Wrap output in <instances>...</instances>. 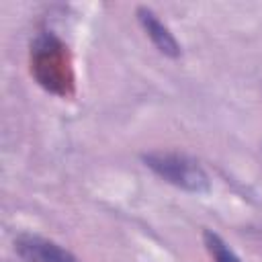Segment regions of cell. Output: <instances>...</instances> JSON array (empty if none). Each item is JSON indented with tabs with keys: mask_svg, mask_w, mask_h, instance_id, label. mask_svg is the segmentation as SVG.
<instances>
[{
	"mask_svg": "<svg viewBox=\"0 0 262 262\" xmlns=\"http://www.w3.org/2000/svg\"><path fill=\"white\" fill-rule=\"evenodd\" d=\"M143 164L156 172L160 178H164L166 182L188 190V192H207L211 182L207 172L199 166V162H194L192 158L184 156V154H176V151H151V154H143Z\"/></svg>",
	"mask_w": 262,
	"mask_h": 262,
	"instance_id": "1",
	"label": "cell"
},
{
	"mask_svg": "<svg viewBox=\"0 0 262 262\" xmlns=\"http://www.w3.org/2000/svg\"><path fill=\"white\" fill-rule=\"evenodd\" d=\"M14 250L25 262H80L70 250L35 233H18Z\"/></svg>",
	"mask_w": 262,
	"mask_h": 262,
	"instance_id": "2",
	"label": "cell"
},
{
	"mask_svg": "<svg viewBox=\"0 0 262 262\" xmlns=\"http://www.w3.org/2000/svg\"><path fill=\"white\" fill-rule=\"evenodd\" d=\"M135 14H137V20H139V25L143 27L145 35L151 39V43L156 45V49H158L162 55L172 57V59L180 57L182 49H180L176 37H174V35L170 33V29L158 18V14H156L154 10H149L147 6H139V8L135 10Z\"/></svg>",
	"mask_w": 262,
	"mask_h": 262,
	"instance_id": "3",
	"label": "cell"
},
{
	"mask_svg": "<svg viewBox=\"0 0 262 262\" xmlns=\"http://www.w3.org/2000/svg\"><path fill=\"white\" fill-rule=\"evenodd\" d=\"M203 242H205V248L207 252L211 254L213 262H242L237 258V254L211 229H205L203 231Z\"/></svg>",
	"mask_w": 262,
	"mask_h": 262,
	"instance_id": "4",
	"label": "cell"
}]
</instances>
